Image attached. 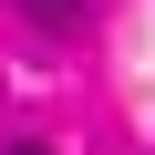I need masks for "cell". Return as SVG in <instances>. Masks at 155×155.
Wrapping results in <instances>:
<instances>
[{"instance_id":"obj_2","label":"cell","mask_w":155,"mask_h":155,"mask_svg":"<svg viewBox=\"0 0 155 155\" xmlns=\"http://www.w3.org/2000/svg\"><path fill=\"white\" fill-rule=\"evenodd\" d=\"M21 155H41V145H21Z\"/></svg>"},{"instance_id":"obj_1","label":"cell","mask_w":155,"mask_h":155,"mask_svg":"<svg viewBox=\"0 0 155 155\" xmlns=\"http://www.w3.org/2000/svg\"><path fill=\"white\" fill-rule=\"evenodd\" d=\"M31 11H41V21H72V0H31Z\"/></svg>"}]
</instances>
